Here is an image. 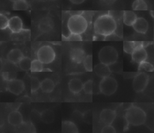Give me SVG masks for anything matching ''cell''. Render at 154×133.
<instances>
[{"label":"cell","instance_id":"cell-1","mask_svg":"<svg viewBox=\"0 0 154 133\" xmlns=\"http://www.w3.org/2000/svg\"><path fill=\"white\" fill-rule=\"evenodd\" d=\"M116 20L109 13L99 16L94 22L95 34L107 37L112 35L116 31Z\"/></svg>","mask_w":154,"mask_h":133},{"label":"cell","instance_id":"cell-2","mask_svg":"<svg viewBox=\"0 0 154 133\" xmlns=\"http://www.w3.org/2000/svg\"><path fill=\"white\" fill-rule=\"evenodd\" d=\"M146 114L142 108L133 105L126 109L125 114L126 122L133 126L143 125L146 122Z\"/></svg>","mask_w":154,"mask_h":133},{"label":"cell","instance_id":"cell-3","mask_svg":"<svg viewBox=\"0 0 154 133\" xmlns=\"http://www.w3.org/2000/svg\"><path fill=\"white\" fill-rule=\"evenodd\" d=\"M67 27L70 33L81 35L88 28V20L82 14H75L69 18Z\"/></svg>","mask_w":154,"mask_h":133},{"label":"cell","instance_id":"cell-4","mask_svg":"<svg viewBox=\"0 0 154 133\" xmlns=\"http://www.w3.org/2000/svg\"><path fill=\"white\" fill-rule=\"evenodd\" d=\"M118 52L112 46H106L102 47L98 54L100 62L108 66L115 64L118 59Z\"/></svg>","mask_w":154,"mask_h":133},{"label":"cell","instance_id":"cell-5","mask_svg":"<svg viewBox=\"0 0 154 133\" xmlns=\"http://www.w3.org/2000/svg\"><path fill=\"white\" fill-rule=\"evenodd\" d=\"M117 80L110 75L102 78L99 83L100 92L106 96L114 94L117 89Z\"/></svg>","mask_w":154,"mask_h":133},{"label":"cell","instance_id":"cell-6","mask_svg":"<svg viewBox=\"0 0 154 133\" xmlns=\"http://www.w3.org/2000/svg\"><path fill=\"white\" fill-rule=\"evenodd\" d=\"M55 52L54 49L49 45L40 47L37 52V59L43 64H49L52 62L55 58Z\"/></svg>","mask_w":154,"mask_h":133},{"label":"cell","instance_id":"cell-7","mask_svg":"<svg viewBox=\"0 0 154 133\" xmlns=\"http://www.w3.org/2000/svg\"><path fill=\"white\" fill-rule=\"evenodd\" d=\"M149 81V76L145 72L137 74L133 79L132 87L135 92L139 93L145 90Z\"/></svg>","mask_w":154,"mask_h":133},{"label":"cell","instance_id":"cell-8","mask_svg":"<svg viewBox=\"0 0 154 133\" xmlns=\"http://www.w3.org/2000/svg\"><path fill=\"white\" fill-rule=\"evenodd\" d=\"M131 57L132 60L138 64L147 59V53L142 43L138 42L137 46L131 53Z\"/></svg>","mask_w":154,"mask_h":133},{"label":"cell","instance_id":"cell-9","mask_svg":"<svg viewBox=\"0 0 154 133\" xmlns=\"http://www.w3.org/2000/svg\"><path fill=\"white\" fill-rule=\"evenodd\" d=\"M6 87L10 92L15 95H19L23 91L25 85L23 81L13 78L7 80Z\"/></svg>","mask_w":154,"mask_h":133},{"label":"cell","instance_id":"cell-10","mask_svg":"<svg viewBox=\"0 0 154 133\" xmlns=\"http://www.w3.org/2000/svg\"><path fill=\"white\" fill-rule=\"evenodd\" d=\"M99 117L105 125H111L116 117V112L111 109H103L101 111Z\"/></svg>","mask_w":154,"mask_h":133},{"label":"cell","instance_id":"cell-11","mask_svg":"<svg viewBox=\"0 0 154 133\" xmlns=\"http://www.w3.org/2000/svg\"><path fill=\"white\" fill-rule=\"evenodd\" d=\"M85 51L80 47H75L70 50L69 56L71 61L76 64H81L83 62L85 56Z\"/></svg>","mask_w":154,"mask_h":133},{"label":"cell","instance_id":"cell-12","mask_svg":"<svg viewBox=\"0 0 154 133\" xmlns=\"http://www.w3.org/2000/svg\"><path fill=\"white\" fill-rule=\"evenodd\" d=\"M8 28L13 33H19L23 29V22L17 16L11 17L9 19Z\"/></svg>","mask_w":154,"mask_h":133},{"label":"cell","instance_id":"cell-13","mask_svg":"<svg viewBox=\"0 0 154 133\" xmlns=\"http://www.w3.org/2000/svg\"><path fill=\"white\" fill-rule=\"evenodd\" d=\"M135 32L139 34H146L149 28V23L146 19L142 17H137L132 26Z\"/></svg>","mask_w":154,"mask_h":133},{"label":"cell","instance_id":"cell-14","mask_svg":"<svg viewBox=\"0 0 154 133\" xmlns=\"http://www.w3.org/2000/svg\"><path fill=\"white\" fill-rule=\"evenodd\" d=\"M54 22L52 19L49 17H45L40 19L38 23V29L44 33H47L52 30Z\"/></svg>","mask_w":154,"mask_h":133},{"label":"cell","instance_id":"cell-15","mask_svg":"<svg viewBox=\"0 0 154 133\" xmlns=\"http://www.w3.org/2000/svg\"><path fill=\"white\" fill-rule=\"evenodd\" d=\"M8 122L12 126H19L23 123L22 115L17 110L12 111L8 116Z\"/></svg>","mask_w":154,"mask_h":133},{"label":"cell","instance_id":"cell-16","mask_svg":"<svg viewBox=\"0 0 154 133\" xmlns=\"http://www.w3.org/2000/svg\"><path fill=\"white\" fill-rule=\"evenodd\" d=\"M23 54L22 51L19 49H11L7 55V59L10 62L17 64L23 57Z\"/></svg>","mask_w":154,"mask_h":133},{"label":"cell","instance_id":"cell-17","mask_svg":"<svg viewBox=\"0 0 154 133\" xmlns=\"http://www.w3.org/2000/svg\"><path fill=\"white\" fill-rule=\"evenodd\" d=\"M94 71L97 75L101 78L110 75L111 72L109 66L101 62L94 66Z\"/></svg>","mask_w":154,"mask_h":133},{"label":"cell","instance_id":"cell-18","mask_svg":"<svg viewBox=\"0 0 154 133\" xmlns=\"http://www.w3.org/2000/svg\"><path fill=\"white\" fill-rule=\"evenodd\" d=\"M84 83L82 81L77 78L71 79L68 83L69 89L74 94H77L81 92L83 89Z\"/></svg>","mask_w":154,"mask_h":133},{"label":"cell","instance_id":"cell-19","mask_svg":"<svg viewBox=\"0 0 154 133\" xmlns=\"http://www.w3.org/2000/svg\"><path fill=\"white\" fill-rule=\"evenodd\" d=\"M137 14L132 11L126 10L123 13V23L128 26H132L137 19Z\"/></svg>","mask_w":154,"mask_h":133},{"label":"cell","instance_id":"cell-20","mask_svg":"<svg viewBox=\"0 0 154 133\" xmlns=\"http://www.w3.org/2000/svg\"><path fill=\"white\" fill-rule=\"evenodd\" d=\"M55 87L54 82L50 78H46L40 83V89L45 93H51Z\"/></svg>","mask_w":154,"mask_h":133},{"label":"cell","instance_id":"cell-21","mask_svg":"<svg viewBox=\"0 0 154 133\" xmlns=\"http://www.w3.org/2000/svg\"><path fill=\"white\" fill-rule=\"evenodd\" d=\"M62 132H78V129L76 125L72 122L65 120L62 122Z\"/></svg>","mask_w":154,"mask_h":133},{"label":"cell","instance_id":"cell-22","mask_svg":"<svg viewBox=\"0 0 154 133\" xmlns=\"http://www.w3.org/2000/svg\"><path fill=\"white\" fill-rule=\"evenodd\" d=\"M40 117L43 122L46 123H50L54 121L55 115L52 110H46L42 113Z\"/></svg>","mask_w":154,"mask_h":133},{"label":"cell","instance_id":"cell-23","mask_svg":"<svg viewBox=\"0 0 154 133\" xmlns=\"http://www.w3.org/2000/svg\"><path fill=\"white\" fill-rule=\"evenodd\" d=\"M132 8L135 11L147 10L148 9L147 4L144 0H135L132 4Z\"/></svg>","mask_w":154,"mask_h":133},{"label":"cell","instance_id":"cell-24","mask_svg":"<svg viewBox=\"0 0 154 133\" xmlns=\"http://www.w3.org/2000/svg\"><path fill=\"white\" fill-rule=\"evenodd\" d=\"M29 8V4L26 0H17L13 2V8L14 10H26Z\"/></svg>","mask_w":154,"mask_h":133},{"label":"cell","instance_id":"cell-25","mask_svg":"<svg viewBox=\"0 0 154 133\" xmlns=\"http://www.w3.org/2000/svg\"><path fill=\"white\" fill-rule=\"evenodd\" d=\"M19 66L20 68L23 71H29L31 69V60L29 58L23 56L19 62Z\"/></svg>","mask_w":154,"mask_h":133},{"label":"cell","instance_id":"cell-26","mask_svg":"<svg viewBox=\"0 0 154 133\" xmlns=\"http://www.w3.org/2000/svg\"><path fill=\"white\" fill-rule=\"evenodd\" d=\"M32 72H42L43 70V64L37 59H34L31 61V69Z\"/></svg>","mask_w":154,"mask_h":133},{"label":"cell","instance_id":"cell-27","mask_svg":"<svg viewBox=\"0 0 154 133\" xmlns=\"http://www.w3.org/2000/svg\"><path fill=\"white\" fill-rule=\"evenodd\" d=\"M138 70L141 72H152L154 70V67L152 64L145 61L139 64Z\"/></svg>","mask_w":154,"mask_h":133},{"label":"cell","instance_id":"cell-28","mask_svg":"<svg viewBox=\"0 0 154 133\" xmlns=\"http://www.w3.org/2000/svg\"><path fill=\"white\" fill-rule=\"evenodd\" d=\"M137 43L138 42H135V41H124L123 50L125 52L131 55L135 47L137 46Z\"/></svg>","mask_w":154,"mask_h":133},{"label":"cell","instance_id":"cell-29","mask_svg":"<svg viewBox=\"0 0 154 133\" xmlns=\"http://www.w3.org/2000/svg\"><path fill=\"white\" fill-rule=\"evenodd\" d=\"M83 65L87 71H93V57L92 55H87L83 61Z\"/></svg>","mask_w":154,"mask_h":133},{"label":"cell","instance_id":"cell-30","mask_svg":"<svg viewBox=\"0 0 154 133\" xmlns=\"http://www.w3.org/2000/svg\"><path fill=\"white\" fill-rule=\"evenodd\" d=\"M40 81L35 77L31 78V90L32 92H35L40 87Z\"/></svg>","mask_w":154,"mask_h":133},{"label":"cell","instance_id":"cell-31","mask_svg":"<svg viewBox=\"0 0 154 133\" xmlns=\"http://www.w3.org/2000/svg\"><path fill=\"white\" fill-rule=\"evenodd\" d=\"M93 89V82L91 80H88L84 83L83 85V90L87 94H92Z\"/></svg>","mask_w":154,"mask_h":133},{"label":"cell","instance_id":"cell-32","mask_svg":"<svg viewBox=\"0 0 154 133\" xmlns=\"http://www.w3.org/2000/svg\"><path fill=\"white\" fill-rule=\"evenodd\" d=\"M8 18L4 14H0V29L1 30L5 29L8 28Z\"/></svg>","mask_w":154,"mask_h":133},{"label":"cell","instance_id":"cell-33","mask_svg":"<svg viewBox=\"0 0 154 133\" xmlns=\"http://www.w3.org/2000/svg\"><path fill=\"white\" fill-rule=\"evenodd\" d=\"M64 40L66 41H81L82 37L81 35L76 34L73 33H70L67 36L63 37Z\"/></svg>","mask_w":154,"mask_h":133},{"label":"cell","instance_id":"cell-34","mask_svg":"<svg viewBox=\"0 0 154 133\" xmlns=\"http://www.w3.org/2000/svg\"><path fill=\"white\" fill-rule=\"evenodd\" d=\"M101 132H102V133H115V132H116V130L112 126H111V125H106L102 128V129L101 130Z\"/></svg>","mask_w":154,"mask_h":133},{"label":"cell","instance_id":"cell-35","mask_svg":"<svg viewBox=\"0 0 154 133\" xmlns=\"http://www.w3.org/2000/svg\"><path fill=\"white\" fill-rule=\"evenodd\" d=\"M70 2L74 4H80L83 3L85 0H69Z\"/></svg>","mask_w":154,"mask_h":133},{"label":"cell","instance_id":"cell-36","mask_svg":"<svg viewBox=\"0 0 154 133\" xmlns=\"http://www.w3.org/2000/svg\"><path fill=\"white\" fill-rule=\"evenodd\" d=\"M2 76L4 80H6L7 81L8 80V72H3L2 74Z\"/></svg>","mask_w":154,"mask_h":133},{"label":"cell","instance_id":"cell-37","mask_svg":"<svg viewBox=\"0 0 154 133\" xmlns=\"http://www.w3.org/2000/svg\"><path fill=\"white\" fill-rule=\"evenodd\" d=\"M40 1H43V2H46V1H53L54 0H38Z\"/></svg>","mask_w":154,"mask_h":133},{"label":"cell","instance_id":"cell-38","mask_svg":"<svg viewBox=\"0 0 154 133\" xmlns=\"http://www.w3.org/2000/svg\"><path fill=\"white\" fill-rule=\"evenodd\" d=\"M9 1H10L11 2H15V1H17V0H9Z\"/></svg>","mask_w":154,"mask_h":133}]
</instances>
